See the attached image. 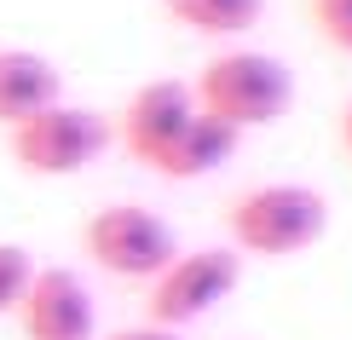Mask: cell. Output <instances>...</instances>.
Segmentation results:
<instances>
[{
	"instance_id": "cell-1",
	"label": "cell",
	"mask_w": 352,
	"mask_h": 340,
	"mask_svg": "<svg viewBox=\"0 0 352 340\" xmlns=\"http://www.w3.org/2000/svg\"><path fill=\"white\" fill-rule=\"evenodd\" d=\"M329 231V202L312 185H248L226 202V236L237 254L254 260H295L318 248Z\"/></svg>"
},
{
	"instance_id": "cell-2",
	"label": "cell",
	"mask_w": 352,
	"mask_h": 340,
	"mask_svg": "<svg viewBox=\"0 0 352 340\" xmlns=\"http://www.w3.org/2000/svg\"><path fill=\"white\" fill-rule=\"evenodd\" d=\"M190 93H197L202 115H214V122H226L237 133H254V127H272V122L289 115V104H295V76L272 52L226 47L197 69Z\"/></svg>"
},
{
	"instance_id": "cell-3",
	"label": "cell",
	"mask_w": 352,
	"mask_h": 340,
	"mask_svg": "<svg viewBox=\"0 0 352 340\" xmlns=\"http://www.w3.org/2000/svg\"><path fill=\"white\" fill-rule=\"evenodd\" d=\"M116 144V127L87 104H47L41 115L6 127V156L29 179H76Z\"/></svg>"
},
{
	"instance_id": "cell-4",
	"label": "cell",
	"mask_w": 352,
	"mask_h": 340,
	"mask_svg": "<svg viewBox=\"0 0 352 340\" xmlns=\"http://www.w3.org/2000/svg\"><path fill=\"white\" fill-rule=\"evenodd\" d=\"M243 283V254L237 248H179L162 271L144 283V323H162V329H190L208 312L237 294Z\"/></svg>"
},
{
	"instance_id": "cell-5",
	"label": "cell",
	"mask_w": 352,
	"mask_h": 340,
	"mask_svg": "<svg viewBox=\"0 0 352 340\" xmlns=\"http://www.w3.org/2000/svg\"><path fill=\"white\" fill-rule=\"evenodd\" d=\"M81 254L104 277H116V283H151L179 254V236H173V225L156 208H144V202H110V208L87 214Z\"/></svg>"
},
{
	"instance_id": "cell-6",
	"label": "cell",
	"mask_w": 352,
	"mask_h": 340,
	"mask_svg": "<svg viewBox=\"0 0 352 340\" xmlns=\"http://www.w3.org/2000/svg\"><path fill=\"white\" fill-rule=\"evenodd\" d=\"M23 340H98V306L81 271L69 265H35L23 300H18Z\"/></svg>"
},
{
	"instance_id": "cell-7",
	"label": "cell",
	"mask_w": 352,
	"mask_h": 340,
	"mask_svg": "<svg viewBox=\"0 0 352 340\" xmlns=\"http://www.w3.org/2000/svg\"><path fill=\"white\" fill-rule=\"evenodd\" d=\"M190 115H197L190 81H173V76L144 81L139 93L122 104V115H116V144H122L139 168H156V161L168 156V144L190 127Z\"/></svg>"
},
{
	"instance_id": "cell-8",
	"label": "cell",
	"mask_w": 352,
	"mask_h": 340,
	"mask_svg": "<svg viewBox=\"0 0 352 340\" xmlns=\"http://www.w3.org/2000/svg\"><path fill=\"white\" fill-rule=\"evenodd\" d=\"M64 98V76L47 52L29 47H0V127H18L29 115Z\"/></svg>"
},
{
	"instance_id": "cell-9",
	"label": "cell",
	"mask_w": 352,
	"mask_h": 340,
	"mask_svg": "<svg viewBox=\"0 0 352 340\" xmlns=\"http://www.w3.org/2000/svg\"><path fill=\"white\" fill-rule=\"evenodd\" d=\"M237 144H243V133H237V127H226V122H214V115H202V110H197V115H190V127L168 144V156L156 161L151 173H162V179H173V185L208 179V173H219L231 156H237Z\"/></svg>"
},
{
	"instance_id": "cell-10",
	"label": "cell",
	"mask_w": 352,
	"mask_h": 340,
	"mask_svg": "<svg viewBox=\"0 0 352 340\" xmlns=\"http://www.w3.org/2000/svg\"><path fill=\"white\" fill-rule=\"evenodd\" d=\"M162 12L190 35L208 41H237L266 18V0H162Z\"/></svg>"
},
{
	"instance_id": "cell-11",
	"label": "cell",
	"mask_w": 352,
	"mask_h": 340,
	"mask_svg": "<svg viewBox=\"0 0 352 340\" xmlns=\"http://www.w3.org/2000/svg\"><path fill=\"white\" fill-rule=\"evenodd\" d=\"M29 277H35V260H29V248H23V242H0V317L18 312Z\"/></svg>"
},
{
	"instance_id": "cell-12",
	"label": "cell",
	"mask_w": 352,
	"mask_h": 340,
	"mask_svg": "<svg viewBox=\"0 0 352 340\" xmlns=\"http://www.w3.org/2000/svg\"><path fill=\"white\" fill-rule=\"evenodd\" d=\"M306 6H312L318 35H324L335 52H346V58H352V0H306Z\"/></svg>"
},
{
	"instance_id": "cell-13",
	"label": "cell",
	"mask_w": 352,
	"mask_h": 340,
	"mask_svg": "<svg viewBox=\"0 0 352 340\" xmlns=\"http://www.w3.org/2000/svg\"><path fill=\"white\" fill-rule=\"evenodd\" d=\"M98 340H185L179 329H162V323H133V329H110Z\"/></svg>"
},
{
	"instance_id": "cell-14",
	"label": "cell",
	"mask_w": 352,
	"mask_h": 340,
	"mask_svg": "<svg viewBox=\"0 0 352 340\" xmlns=\"http://www.w3.org/2000/svg\"><path fill=\"white\" fill-rule=\"evenodd\" d=\"M341 150H346V156H352V104H346V110H341Z\"/></svg>"
}]
</instances>
